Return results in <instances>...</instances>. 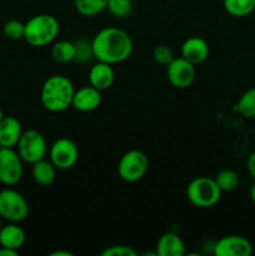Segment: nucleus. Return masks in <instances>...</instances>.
<instances>
[{"instance_id":"nucleus-30","label":"nucleus","mask_w":255,"mask_h":256,"mask_svg":"<svg viewBox=\"0 0 255 256\" xmlns=\"http://www.w3.org/2000/svg\"><path fill=\"white\" fill-rule=\"evenodd\" d=\"M18 254H19V252H16V250L0 246V256H18Z\"/></svg>"},{"instance_id":"nucleus-17","label":"nucleus","mask_w":255,"mask_h":256,"mask_svg":"<svg viewBox=\"0 0 255 256\" xmlns=\"http://www.w3.org/2000/svg\"><path fill=\"white\" fill-rule=\"evenodd\" d=\"M185 245L182 238L174 232L162 235L156 242V255L159 256H182Z\"/></svg>"},{"instance_id":"nucleus-27","label":"nucleus","mask_w":255,"mask_h":256,"mask_svg":"<svg viewBox=\"0 0 255 256\" xmlns=\"http://www.w3.org/2000/svg\"><path fill=\"white\" fill-rule=\"evenodd\" d=\"M75 44V60L80 62H89L92 58H94L92 54V42H88L86 40H78Z\"/></svg>"},{"instance_id":"nucleus-23","label":"nucleus","mask_w":255,"mask_h":256,"mask_svg":"<svg viewBox=\"0 0 255 256\" xmlns=\"http://www.w3.org/2000/svg\"><path fill=\"white\" fill-rule=\"evenodd\" d=\"M214 179L216 182L218 186L222 190V192H232L239 185V175L234 170L230 169H224L222 172H219Z\"/></svg>"},{"instance_id":"nucleus-3","label":"nucleus","mask_w":255,"mask_h":256,"mask_svg":"<svg viewBox=\"0 0 255 256\" xmlns=\"http://www.w3.org/2000/svg\"><path fill=\"white\" fill-rule=\"evenodd\" d=\"M59 30V22L52 15H34L25 22L24 40L34 48L46 46L56 39Z\"/></svg>"},{"instance_id":"nucleus-2","label":"nucleus","mask_w":255,"mask_h":256,"mask_svg":"<svg viewBox=\"0 0 255 256\" xmlns=\"http://www.w3.org/2000/svg\"><path fill=\"white\" fill-rule=\"evenodd\" d=\"M75 88L64 75H52L44 82L40 99L44 109L50 112H62L72 104Z\"/></svg>"},{"instance_id":"nucleus-4","label":"nucleus","mask_w":255,"mask_h":256,"mask_svg":"<svg viewBox=\"0 0 255 256\" xmlns=\"http://www.w3.org/2000/svg\"><path fill=\"white\" fill-rule=\"evenodd\" d=\"M186 198L196 208L206 209L218 204L222 198V190L218 186L215 179L208 176H199L192 180L186 188Z\"/></svg>"},{"instance_id":"nucleus-12","label":"nucleus","mask_w":255,"mask_h":256,"mask_svg":"<svg viewBox=\"0 0 255 256\" xmlns=\"http://www.w3.org/2000/svg\"><path fill=\"white\" fill-rule=\"evenodd\" d=\"M100 102H102V92L89 85L75 90L72 106L78 112H90L98 109Z\"/></svg>"},{"instance_id":"nucleus-25","label":"nucleus","mask_w":255,"mask_h":256,"mask_svg":"<svg viewBox=\"0 0 255 256\" xmlns=\"http://www.w3.org/2000/svg\"><path fill=\"white\" fill-rule=\"evenodd\" d=\"M2 32L10 40H22L24 39L25 24L19 20H9L2 26Z\"/></svg>"},{"instance_id":"nucleus-9","label":"nucleus","mask_w":255,"mask_h":256,"mask_svg":"<svg viewBox=\"0 0 255 256\" xmlns=\"http://www.w3.org/2000/svg\"><path fill=\"white\" fill-rule=\"evenodd\" d=\"M22 176V160L12 148H0V182L8 186L18 184Z\"/></svg>"},{"instance_id":"nucleus-5","label":"nucleus","mask_w":255,"mask_h":256,"mask_svg":"<svg viewBox=\"0 0 255 256\" xmlns=\"http://www.w3.org/2000/svg\"><path fill=\"white\" fill-rule=\"evenodd\" d=\"M16 148L18 154L22 158V162L32 165L44 159L48 152L46 140L44 135L34 129L22 132Z\"/></svg>"},{"instance_id":"nucleus-19","label":"nucleus","mask_w":255,"mask_h":256,"mask_svg":"<svg viewBox=\"0 0 255 256\" xmlns=\"http://www.w3.org/2000/svg\"><path fill=\"white\" fill-rule=\"evenodd\" d=\"M225 12L234 18H245L255 10V0H222Z\"/></svg>"},{"instance_id":"nucleus-29","label":"nucleus","mask_w":255,"mask_h":256,"mask_svg":"<svg viewBox=\"0 0 255 256\" xmlns=\"http://www.w3.org/2000/svg\"><path fill=\"white\" fill-rule=\"evenodd\" d=\"M246 169L250 176L255 180V152H250L246 159Z\"/></svg>"},{"instance_id":"nucleus-31","label":"nucleus","mask_w":255,"mask_h":256,"mask_svg":"<svg viewBox=\"0 0 255 256\" xmlns=\"http://www.w3.org/2000/svg\"><path fill=\"white\" fill-rule=\"evenodd\" d=\"M50 256H72V252H62V250H58V252H50Z\"/></svg>"},{"instance_id":"nucleus-21","label":"nucleus","mask_w":255,"mask_h":256,"mask_svg":"<svg viewBox=\"0 0 255 256\" xmlns=\"http://www.w3.org/2000/svg\"><path fill=\"white\" fill-rule=\"evenodd\" d=\"M234 112L248 119L255 118V88H250L242 92L236 104L234 105Z\"/></svg>"},{"instance_id":"nucleus-6","label":"nucleus","mask_w":255,"mask_h":256,"mask_svg":"<svg viewBox=\"0 0 255 256\" xmlns=\"http://www.w3.org/2000/svg\"><path fill=\"white\" fill-rule=\"evenodd\" d=\"M29 214V205L25 198L14 189L0 192V218L9 222H22Z\"/></svg>"},{"instance_id":"nucleus-22","label":"nucleus","mask_w":255,"mask_h":256,"mask_svg":"<svg viewBox=\"0 0 255 256\" xmlns=\"http://www.w3.org/2000/svg\"><path fill=\"white\" fill-rule=\"evenodd\" d=\"M74 6L80 15L90 18L104 12L108 0H74Z\"/></svg>"},{"instance_id":"nucleus-11","label":"nucleus","mask_w":255,"mask_h":256,"mask_svg":"<svg viewBox=\"0 0 255 256\" xmlns=\"http://www.w3.org/2000/svg\"><path fill=\"white\" fill-rule=\"evenodd\" d=\"M212 252L216 256H250L252 254V245L246 238L229 235L218 240Z\"/></svg>"},{"instance_id":"nucleus-1","label":"nucleus","mask_w":255,"mask_h":256,"mask_svg":"<svg viewBox=\"0 0 255 256\" xmlns=\"http://www.w3.org/2000/svg\"><path fill=\"white\" fill-rule=\"evenodd\" d=\"M92 48L98 62L114 65L125 62L132 55V40L124 30L108 26L96 32L92 40Z\"/></svg>"},{"instance_id":"nucleus-15","label":"nucleus","mask_w":255,"mask_h":256,"mask_svg":"<svg viewBox=\"0 0 255 256\" xmlns=\"http://www.w3.org/2000/svg\"><path fill=\"white\" fill-rule=\"evenodd\" d=\"M22 128L15 116H4L0 122V148L16 146Z\"/></svg>"},{"instance_id":"nucleus-13","label":"nucleus","mask_w":255,"mask_h":256,"mask_svg":"<svg viewBox=\"0 0 255 256\" xmlns=\"http://www.w3.org/2000/svg\"><path fill=\"white\" fill-rule=\"evenodd\" d=\"M182 56L194 65L202 64L209 56V45L202 38H189L182 45Z\"/></svg>"},{"instance_id":"nucleus-33","label":"nucleus","mask_w":255,"mask_h":256,"mask_svg":"<svg viewBox=\"0 0 255 256\" xmlns=\"http://www.w3.org/2000/svg\"><path fill=\"white\" fill-rule=\"evenodd\" d=\"M2 118H4V114H2V108H0V122L2 120Z\"/></svg>"},{"instance_id":"nucleus-24","label":"nucleus","mask_w":255,"mask_h":256,"mask_svg":"<svg viewBox=\"0 0 255 256\" xmlns=\"http://www.w3.org/2000/svg\"><path fill=\"white\" fill-rule=\"evenodd\" d=\"M106 9L115 18H126L132 10V0H108Z\"/></svg>"},{"instance_id":"nucleus-7","label":"nucleus","mask_w":255,"mask_h":256,"mask_svg":"<svg viewBox=\"0 0 255 256\" xmlns=\"http://www.w3.org/2000/svg\"><path fill=\"white\" fill-rule=\"evenodd\" d=\"M149 168V160L142 150L132 149L125 152L118 164V174L124 182H139L146 174Z\"/></svg>"},{"instance_id":"nucleus-14","label":"nucleus","mask_w":255,"mask_h":256,"mask_svg":"<svg viewBox=\"0 0 255 256\" xmlns=\"http://www.w3.org/2000/svg\"><path fill=\"white\" fill-rule=\"evenodd\" d=\"M115 80L114 69L110 64L102 62H98L92 65L89 70V82L95 89L106 90L112 85Z\"/></svg>"},{"instance_id":"nucleus-8","label":"nucleus","mask_w":255,"mask_h":256,"mask_svg":"<svg viewBox=\"0 0 255 256\" xmlns=\"http://www.w3.org/2000/svg\"><path fill=\"white\" fill-rule=\"evenodd\" d=\"M50 162L58 170L72 169L79 159V150L76 144L68 138L55 140L49 150Z\"/></svg>"},{"instance_id":"nucleus-18","label":"nucleus","mask_w":255,"mask_h":256,"mask_svg":"<svg viewBox=\"0 0 255 256\" xmlns=\"http://www.w3.org/2000/svg\"><path fill=\"white\" fill-rule=\"evenodd\" d=\"M56 170L58 169L50 160L49 162H46L45 159L39 160L35 164H32V179L36 184L42 185V186H48V185L52 184L56 179Z\"/></svg>"},{"instance_id":"nucleus-34","label":"nucleus","mask_w":255,"mask_h":256,"mask_svg":"<svg viewBox=\"0 0 255 256\" xmlns=\"http://www.w3.org/2000/svg\"><path fill=\"white\" fill-rule=\"evenodd\" d=\"M0 229H2V226H0Z\"/></svg>"},{"instance_id":"nucleus-20","label":"nucleus","mask_w":255,"mask_h":256,"mask_svg":"<svg viewBox=\"0 0 255 256\" xmlns=\"http://www.w3.org/2000/svg\"><path fill=\"white\" fill-rule=\"evenodd\" d=\"M52 56L60 64L72 62L75 60V44L68 40H59L54 42L52 48Z\"/></svg>"},{"instance_id":"nucleus-10","label":"nucleus","mask_w":255,"mask_h":256,"mask_svg":"<svg viewBox=\"0 0 255 256\" xmlns=\"http://www.w3.org/2000/svg\"><path fill=\"white\" fill-rule=\"evenodd\" d=\"M195 65L182 56L175 58L166 66V78L176 89H186L195 80Z\"/></svg>"},{"instance_id":"nucleus-28","label":"nucleus","mask_w":255,"mask_h":256,"mask_svg":"<svg viewBox=\"0 0 255 256\" xmlns=\"http://www.w3.org/2000/svg\"><path fill=\"white\" fill-rule=\"evenodd\" d=\"M102 256H136V252L126 245H114L102 252Z\"/></svg>"},{"instance_id":"nucleus-16","label":"nucleus","mask_w":255,"mask_h":256,"mask_svg":"<svg viewBox=\"0 0 255 256\" xmlns=\"http://www.w3.org/2000/svg\"><path fill=\"white\" fill-rule=\"evenodd\" d=\"M25 232L18 222H10L0 229V246L19 252L25 244Z\"/></svg>"},{"instance_id":"nucleus-32","label":"nucleus","mask_w":255,"mask_h":256,"mask_svg":"<svg viewBox=\"0 0 255 256\" xmlns=\"http://www.w3.org/2000/svg\"><path fill=\"white\" fill-rule=\"evenodd\" d=\"M250 199H252V202L255 204V180L254 182H252V188H250Z\"/></svg>"},{"instance_id":"nucleus-26","label":"nucleus","mask_w":255,"mask_h":256,"mask_svg":"<svg viewBox=\"0 0 255 256\" xmlns=\"http://www.w3.org/2000/svg\"><path fill=\"white\" fill-rule=\"evenodd\" d=\"M152 58H154V60L158 64L164 65V66H168L175 59L174 52L170 49V46L164 44L158 45V46L154 48V50H152Z\"/></svg>"}]
</instances>
